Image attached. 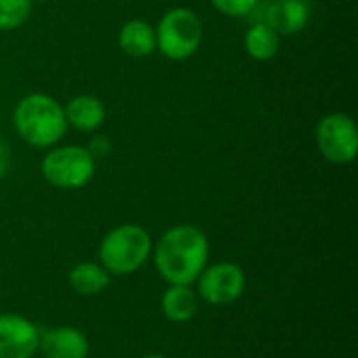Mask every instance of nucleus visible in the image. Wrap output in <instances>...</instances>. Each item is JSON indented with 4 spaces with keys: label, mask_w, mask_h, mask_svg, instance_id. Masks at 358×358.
Instances as JSON below:
<instances>
[{
    "label": "nucleus",
    "mask_w": 358,
    "mask_h": 358,
    "mask_svg": "<svg viewBox=\"0 0 358 358\" xmlns=\"http://www.w3.org/2000/svg\"><path fill=\"white\" fill-rule=\"evenodd\" d=\"M153 239L141 224L126 222L105 233L99 245V262L109 275L126 277L136 273L151 258Z\"/></svg>",
    "instance_id": "obj_3"
},
{
    "label": "nucleus",
    "mask_w": 358,
    "mask_h": 358,
    "mask_svg": "<svg viewBox=\"0 0 358 358\" xmlns=\"http://www.w3.org/2000/svg\"><path fill=\"white\" fill-rule=\"evenodd\" d=\"M63 111L67 126L76 128L78 132H96L107 120V109L103 101L92 94H78L69 99Z\"/></svg>",
    "instance_id": "obj_11"
},
{
    "label": "nucleus",
    "mask_w": 358,
    "mask_h": 358,
    "mask_svg": "<svg viewBox=\"0 0 358 358\" xmlns=\"http://www.w3.org/2000/svg\"><path fill=\"white\" fill-rule=\"evenodd\" d=\"M162 313L172 323H187L199 310V298L193 285H168L159 300Z\"/></svg>",
    "instance_id": "obj_13"
},
{
    "label": "nucleus",
    "mask_w": 358,
    "mask_h": 358,
    "mask_svg": "<svg viewBox=\"0 0 358 358\" xmlns=\"http://www.w3.org/2000/svg\"><path fill=\"white\" fill-rule=\"evenodd\" d=\"M8 168H10V151H8L6 143L0 138V178H4Z\"/></svg>",
    "instance_id": "obj_18"
},
{
    "label": "nucleus",
    "mask_w": 358,
    "mask_h": 358,
    "mask_svg": "<svg viewBox=\"0 0 358 358\" xmlns=\"http://www.w3.org/2000/svg\"><path fill=\"white\" fill-rule=\"evenodd\" d=\"M67 281L76 294L88 298V296H99L101 292H105L111 283V275L105 271L101 262H78L69 271Z\"/></svg>",
    "instance_id": "obj_14"
},
{
    "label": "nucleus",
    "mask_w": 358,
    "mask_h": 358,
    "mask_svg": "<svg viewBox=\"0 0 358 358\" xmlns=\"http://www.w3.org/2000/svg\"><path fill=\"white\" fill-rule=\"evenodd\" d=\"M31 2H48V0H31Z\"/></svg>",
    "instance_id": "obj_20"
},
{
    "label": "nucleus",
    "mask_w": 358,
    "mask_h": 358,
    "mask_svg": "<svg viewBox=\"0 0 358 358\" xmlns=\"http://www.w3.org/2000/svg\"><path fill=\"white\" fill-rule=\"evenodd\" d=\"M203 40V25L195 10L187 6H174L166 10L155 27L157 50L172 59L185 61L197 52Z\"/></svg>",
    "instance_id": "obj_4"
},
{
    "label": "nucleus",
    "mask_w": 358,
    "mask_h": 358,
    "mask_svg": "<svg viewBox=\"0 0 358 358\" xmlns=\"http://www.w3.org/2000/svg\"><path fill=\"white\" fill-rule=\"evenodd\" d=\"M31 13V0H0V29L10 31L21 27Z\"/></svg>",
    "instance_id": "obj_16"
},
{
    "label": "nucleus",
    "mask_w": 358,
    "mask_h": 358,
    "mask_svg": "<svg viewBox=\"0 0 358 358\" xmlns=\"http://www.w3.org/2000/svg\"><path fill=\"white\" fill-rule=\"evenodd\" d=\"M141 358H166V357H162V355H147V357H141Z\"/></svg>",
    "instance_id": "obj_19"
},
{
    "label": "nucleus",
    "mask_w": 358,
    "mask_h": 358,
    "mask_svg": "<svg viewBox=\"0 0 358 358\" xmlns=\"http://www.w3.org/2000/svg\"><path fill=\"white\" fill-rule=\"evenodd\" d=\"M117 44L124 55L134 59H145L157 50L155 42V27L145 19H130L120 27Z\"/></svg>",
    "instance_id": "obj_12"
},
{
    "label": "nucleus",
    "mask_w": 358,
    "mask_h": 358,
    "mask_svg": "<svg viewBox=\"0 0 358 358\" xmlns=\"http://www.w3.org/2000/svg\"><path fill=\"white\" fill-rule=\"evenodd\" d=\"M319 153L338 166L350 164L357 157L358 130L355 120L346 113H327L317 124Z\"/></svg>",
    "instance_id": "obj_6"
},
{
    "label": "nucleus",
    "mask_w": 358,
    "mask_h": 358,
    "mask_svg": "<svg viewBox=\"0 0 358 358\" xmlns=\"http://www.w3.org/2000/svg\"><path fill=\"white\" fill-rule=\"evenodd\" d=\"M258 15L254 21L268 23L279 36H296L310 21L308 0H260L250 17Z\"/></svg>",
    "instance_id": "obj_8"
},
{
    "label": "nucleus",
    "mask_w": 358,
    "mask_h": 358,
    "mask_svg": "<svg viewBox=\"0 0 358 358\" xmlns=\"http://www.w3.org/2000/svg\"><path fill=\"white\" fill-rule=\"evenodd\" d=\"M197 298L212 306L237 302L245 292V273L235 262L208 264L197 277Z\"/></svg>",
    "instance_id": "obj_7"
},
{
    "label": "nucleus",
    "mask_w": 358,
    "mask_h": 358,
    "mask_svg": "<svg viewBox=\"0 0 358 358\" xmlns=\"http://www.w3.org/2000/svg\"><path fill=\"white\" fill-rule=\"evenodd\" d=\"M40 334L38 325L21 315H0V358H34Z\"/></svg>",
    "instance_id": "obj_9"
},
{
    "label": "nucleus",
    "mask_w": 358,
    "mask_h": 358,
    "mask_svg": "<svg viewBox=\"0 0 358 358\" xmlns=\"http://www.w3.org/2000/svg\"><path fill=\"white\" fill-rule=\"evenodd\" d=\"M40 172L44 180L55 189L76 191L92 180L96 172V159L90 155L86 147L80 145L52 147L42 157Z\"/></svg>",
    "instance_id": "obj_5"
},
{
    "label": "nucleus",
    "mask_w": 358,
    "mask_h": 358,
    "mask_svg": "<svg viewBox=\"0 0 358 358\" xmlns=\"http://www.w3.org/2000/svg\"><path fill=\"white\" fill-rule=\"evenodd\" d=\"M44 358H88L90 342L84 331L61 325L40 334V348Z\"/></svg>",
    "instance_id": "obj_10"
},
{
    "label": "nucleus",
    "mask_w": 358,
    "mask_h": 358,
    "mask_svg": "<svg viewBox=\"0 0 358 358\" xmlns=\"http://www.w3.org/2000/svg\"><path fill=\"white\" fill-rule=\"evenodd\" d=\"M281 36L264 21H254L243 38L245 52L254 61H271L279 52Z\"/></svg>",
    "instance_id": "obj_15"
},
{
    "label": "nucleus",
    "mask_w": 358,
    "mask_h": 358,
    "mask_svg": "<svg viewBox=\"0 0 358 358\" xmlns=\"http://www.w3.org/2000/svg\"><path fill=\"white\" fill-rule=\"evenodd\" d=\"M212 6L227 17H250L260 0H210Z\"/></svg>",
    "instance_id": "obj_17"
},
{
    "label": "nucleus",
    "mask_w": 358,
    "mask_h": 358,
    "mask_svg": "<svg viewBox=\"0 0 358 358\" xmlns=\"http://www.w3.org/2000/svg\"><path fill=\"white\" fill-rule=\"evenodd\" d=\"M151 258L168 285H193L208 266V235L193 224L170 227L153 245Z\"/></svg>",
    "instance_id": "obj_1"
},
{
    "label": "nucleus",
    "mask_w": 358,
    "mask_h": 358,
    "mask_svg": "<svg viewBox=\"0 0 358 358\" xmlns=\"http://www.w3.org/2000/svg\"><path fill=\"white\" fill-rule=\"evenodd\" d=\"M13 126L19 138L36 149L55 147L69 128L63 105L44 92H31L19 99L13 111Z\"/></svg>",
    "instance_id": "obj_2"
}]
</instances>
